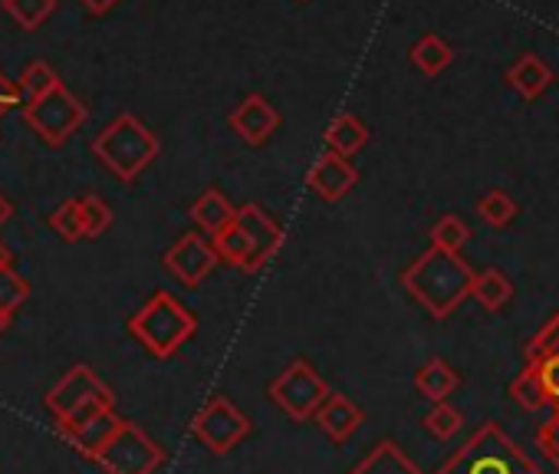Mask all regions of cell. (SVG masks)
Instances as JSON below:
<instances>
[{
  "label": "cell",
  "instance_id": "27",
  "mask_svg": "<svg viewBox=\"0 0 559 474\" xmlns=\"http://www.w3.org/2000/svg\"><path fill=\"white\" fill-rule=\"evenodd\" d=\"M50 227L57 230V237H63L67 245L83 241V224H80V198H70L63 204H57L50 211Z\"/></svg>",
  "mask_w": 559,
  "mask_h": 474
},
{
  "label": "cell",
  "instance_id": "30",
  "mask_svg": "<svg viewBox=\"0 0 559 474\" xmlns=\"http://www.w3.org/2000/svg\"><path fill=\"white\" fill-rule=\"evenodd\" d=\"M461 425H464L461 412H457L454 405H448V402H435V408L425 415V428H428L438 441L454 438V435L461 431Z\"/></svg>",
  "mask_w": 559,
  "mask_h": 474
},
{
  "label": "cell",
  "instance_id": "28",
  "mask_svg": "<svg viewBox=\"0 0 559 474\" xmlns=\"http://www.w3.org/2000/svg\"><path fill=\"white\" fill-rule=\"evenodd\" d=\"M477 214L484 217V224L490 227H507L516 217V201L507 191H487L477 201Z\"/></svg>",
  "mask_w": 559,
  "mask_h": 474
},
{
  "label": "cell",
  "instance_id": "21",
  "mask_svg": "<svg viewBox=\"0 0 559 474\" xmlns=\"http://www.w3.org/2000/svg\"><path fill=\"white\" fill-rule=\"evenodd\" d=\"M471 297H474L484 310L497 313V310H503V307L510 304V297H513V284L507 281V274H503V271L490 268V271L474 274Z\"/></svg>",
  "mask_w": 559,
  "mask_h": 474
},
{
  "label": "cell",
  "instance_id": "34",
  "mask_svg": "<svg viewBox=\"0 0 559 474\" xmlns=\"http://www.w3.org/2000/svg\"><path fill=\"white\" fill-rule=\"evenodd\" d=\"M14 106H21V93H17V83L4 76L0 70V119H4Z\"/></svg>",
  "mask_w": 559,
  "mask_h": 474
},
{
  "label": "cell",
  "instance_id": "6",
  "mask_svg": "<svg viewBox=\"0 0 559 474\" xmlns=\"http://www.w3.org/2000/svg\"><path fill=\"white\" fill-rule=\"evenodd\" d=\"M86 106L83 99H76L67 86H57L53 93H47L44 99L24 106V122L47 142V145H67L86 122Z\"/></svg>",
  "mask_w": 559,
  "mask_h": 474
},
{
  "label": "cell",
  "instance_id": "22",
  "mask_svg": "<svg viewBox=\"0 0 559 474\" xmlns=\"http://www.w3.org/2000/svg\"><path fill=\"white\" fill-rule=\"evenodd\" d=\"M454 60V50L444 37L438 34H425L415 47H412V63L425 73V76H438L441 70H448Z\"/></svg>",
  "mask_w": 559,
  "mask_h": 474
},
{
  "label": "cell",
  "instance_id": "16",
  "mask_svg": "<svg viewBox=\"0 0 559 474\" xmlns=\"http://www.w3.org/2000/svg\"><path fill=\"white\" fill-rule=\"evenodd\" d=\"M366 142H369V126L353 112H340L326 126V145H330V152H336L343 158H353L359 149H366Z\"/></svg>",
  "mask_w": 559,
  "mask_h": 474
},
{
  "label": "cell",
  "instance_id": "8",
  "mask_svg": "<svg viewBox=\"0 0 559 474\" xmlns=\"http://www.w3.org/2000/svg\"><path fill=\"white\" fill-rule=\"evenodd\" d=\"M191 431L214 451V454H227L234 451L247 435H250V418L224 395H214L204 402V408L194 415Z\"/></svg>",
  "mask_w": 559,
  "mask_h": 474
},
{
  "label": "cell",
  "instance_id": "18",
  "mask_svg": "<svg viewBox=\"0 0 559 474\" xmlns=\"http://www.w3.org/2000/svg\"><path fill=\"white\" fill-rule=\"evenodd\" d=\"M457 386H461V376H457V372L451 369V363L441 359V356L428 359V363L415 372V389H418L425 399H431V402H444Z\"/></svg>",
  "mask_w": 559,
  "mask_h": 474
},
{
  "label": "cell",
  "instance_id": "36",
  "mask_svg": "<svg viewBox=\"0 0 559 474\" xmlns=\"http://www.w3.org/2000/svg\"><path fill=\"white\" fill-rule=\"evenodd\" d=\"M11 214H14V204L4 198V194H0V224H4V221H11Z\"/></svg>",
  "mask_w": 559,
  "mask_h": 474
},
{
  "label": "cell",
  "instance_id": "19",
  "mask_svg": "<svg viewBox=\"0 0 559 474\" xmlns=\"http://www.w3.org/2000/svg\"><path fill=\"white\" fill-rule=\"evenodd\" d=\"M507 80H510V86H513L523 99H536V96L546 93L552 73H549V67H546L536 54H526V57H520V60L510 67Z\"/></svg>",
  "mask_w": 559,
  "mask_h": 474
},
{
  "label": "cell",
  "instance_id": "20",
  "mask_svg": "<svg viewBox=\"0 0 559 474\" xmlns=\"http://www.w3.org/2000/svg\"><path fill=\"white\" fill-rule=\"evenodd\" d=\"M14 83H17V93H21V106H31L37 99H44L47 93H53L57 86H63V80L57 76V70L50 63H44V60L27 63Z\"/></svg>",
  "mask_w": 559,
  "mask_h": 474
},
{
  "label": "cell",
  "instance_id": "2",
  "mask_svg": "<svg viewBox=\"0 0 559 474\" xmlns=\"http://www.w3.org/2000/svg\"><path fill=\"white\" fill-rule=\"evenodd\" d=\"M438 474H543L539 464L497 425L484 422L464 448H457Z\"/></svg>",
  "mask_w": 559,
  "mask_h": 474
},
{
  "label": "cell",
  "instance_id": "10",
  "mask_svg": "<svg viewBox=\"0 0 559 474\" xmlns=\"http://www.w3.org/2000/svg\"><path fill=\"white\" fill-rule=\"evenodd\" d=\"M119 422H122V418L116 415L112 405H106V402H90V405H83L80 412H73L70 418L57 422V431H60L76 451L96 458V451L112 438V431L119 428Z\"/></svg>",
  "mask_w": 559,
  "mask_h": 474
},
{
  "label": "cell",
  "instance_id": "9",
  "mask_svg": "<svg viewBox=\"0 0 559 474\" xmlns=\"http://www.w3.org/2000/svg\"><path fill=\"white\" fill-rule=\"evenodd\" d=\"M90 402H106V405H116L109 386L90 369V366H73L50 392H47V408L57 422L70 418L73 412H80L83 405Z\"/></svg>",
  "mask_w": 559,
  "mask_h": 474
},
{
  "label": "cell",
  "instance_id": "25",
  "mask_svg": "<svg viewBox=\"0 0 559 474\" xmlns=\"http://www.w3.org/2000/svg\"><path fill=\"white\" fill-rule=\"evenodd\" d=\"M80 224H83V241H96L112 227V208L99 194L80 198Z\"/></svg>",
  "mask_w": 559,
  "mask_h": 474
},
{
  "label": "cell",
  "instance_id": "15",
  "mask_svg": "<svg viewBox=\"0 0 559 474\" xmlns=\"http://www.w3.org/2000/svg\"><path fill=\"white\" fill-rule=\"evenodd\" d=\"M317 422H320V428H323L336 445H343V441H349V438L362 428L366 412H362L349 395H343V392H330V395H326V402L317 408Z\"/></svg>",
  "mask_w": 559,
  "mask_h": 474
},
{
  "label": "cell",
  "instance_id": "33",
  "mask_svg": "<svg viewBox=\"0 0 559 474\" xmlns=\"http://www.w3.org/2000/svg\"><path fill=\"white\" fill-rule=\"evenodd\" d=\"M536 445H539L543 454L559 467V412H552V415L543 422V428L536 431Z\"/></svg>",
  "mask_w": 559,
  "mask_h": 474
},
{
  "label": "cell",
  "instance_id": "29",
  "mask_svg": "<svg viewBox=\"0 0 559 474\" xmlns=\"http://www.w3.org/2000/svg\"><path fill=\"white\" fill-rule=\"evenodd\" d=\"M27 297H31V284L14 268L0 271V313H14L17 307L27 304Z\"/></svg>",
  "mask_w": 559,
  "mask_h": 474
},
{
  "label": "cell",
  "instance_id": "12",
  "mask_svg": "<svg viewBox=\"0 0 559 474\" xmlns=\"http://www.w3.org/2000/svg\"><path fill=\"white\" fill-rule=\"evenodd\" d=\"M234 221L247 230L250 237V264L247 274L260 271L280 248H284V227H280L260 204H240Z\"/></svg>",
  "mask_w": 559,
  "mask_h": 474
},
{
  "label": "cell",
  "instance_id": "24",
  "mask_svg": "<svg viewBox=\"0 0 559 474\" xmlns=\"http://www.w3.org/2000/svg\"><path fill=\"white\" fill-rule=\"evenodd\" d=\"M510 399H513L516 405H523L526 412H543V408H549L536 366H530V363H526V369L510 382Z\"/></svg>",
  "mask_w": 559,
  "mask_h": 474
},
{
  "label": "cell",
  "instance_id": "37",
  "mask_svg": "<svg viewBox=\"0 0 559 474\" xmlns=\"http://www.w3.org/2000/svg\"><path fill=\"white\" fill-rule=\"evenodd\" d=\"M4 268H11V248L0 241V271H4Z\"/></svg>",
  "mask_w": 559,
  "mask_h": 474
},
{
  "label": "cell",
  "instance_id": "32",
  "mask_svg": "<svg viewBox=\"0 0 559 474\" xmlns=\"http://www.w3.org/2000/svg\"><path fill=\"white\" fill-rule=\"evenodd\" d=\"M536 372H539V382H543V392H546L549 408L559 412V356L536 363Z\"/></svg>",
  "mask_w": 559,
  "mask_h": 474
},
{
  "label": "cell",
  "instance_id": "4",
  "mask_svg": "<svg viewBox=\"0 0 559 474\" xmlns=\"http://www.w3.org/2000/svg\"><path fill=\"white\" fill-rule=\"evenodd\" d=\"M129 333L158 359L175 356L194 333H198V317L175 300L168 291L152 294L129 320Z\"/></svg>",
  "mask_w": 559,
  "mask_h": 474
},
{
  "label": "cell",
  "instance_id": "5",
  "mask_svg": "<svg viewBox=\"0 0 559 474\" xmlns=\"http://www.w3.org/2000/svg\"><path fill=\"white\" fill-rule=\"evenodd\" d=\"M106 474H155L162 464V448L148 438L145 428L122 418L112 438L93 458Z\"/></svg>",
  "mask_w": 559,
  "mask_h": 474
},
{
  "label": "cell",
  "instance_id": "35",
  "mask_svg": "<svg viewBox=\"0 0 559 474\" xmlns=\"http://www.w3.org/2000/svg\"><path fill=\"white\" fill-rule=\"evenodd\" d=\"M80 4L90 11V14H96V17H103V14H109L116 4H119V0H80Z\"/></svg>",
  "mask_w": 559,
  "mask_h": 474
},
{
  "label": "cell",
  "instance_id": "23",
  "mask_svg": "<svg viewBox=\"0 0 559 474\" xmlns=\"http://www.w3.org/2000/svg\"><path fill=\"white\" fill-rule=\"evenodd\" d=\"M0 8L17 21V27L37 31L57 14V0H0Z\"/></svg>",
  "mask_w": 559,
  "mask_h": 474
},
{
  "label": "cell",
  "instance_id": "11",
  "mask_svg": "<svg viewBox=\"0 0 559 474\" xmlns=\"http://www.w3.org/2000/svg\"><path fill=\"white\" fill-rule=\"evenodd\" d=\"M165 268L188 287H198L217 264V254H214V245L211 237L198 234V230H188L181 234L178 241L165 251Z\"/></svg>",
  "mask_w": 559,
  "mask_h": 474
},
{
  "label": "cell",
  "instance_id": "26",
  "mask_svg": "<svg viewBox=\"0 0 559 474\" xmlns=\"http://www.w3.org/2000/svg\"><path fill=\"white\" fill-rule=\"evenodd\" d=\"M467 237H471V227L457 214H444L431 227V248L448 251V254H461V248L467 245Z\"/></svg>",
  "mask_w": 559,
  "mask_h": 474
},
{
  "label": "cell",
  "instance_id": "7",
  "mask_svg": "<svg viewBox=\"0 0 559 474\" xmlns=\"http://www.w3.org/2000/svg\"><path fill=\"white\" fill-rule=\"evenodd\" d=\"M333 389L326 386V379L307 363V359H294L284 372H280L270 382V395L273 402L284 408L294 422H307L317 415V408L326 402Z\"/></svg>",
  "mask_w": 559,
  "mask_h": 474
},
{
  "label": "cell",
  "instance_id": "17",
  "mask_svg": "<svg viewBox=\"0 0 559 474\" xmlns=\"http://www.w3.org/2000/svg\"><path fill=\"white\" fill-rule=\"evenodd\" d=\"M234 214H237V208L227 201V194L224 191H217V188H207V191H201L198 194V201L191 204V217H194V224L204 230V234H217V230H224L230 221H234Z\"/></svg>",
  "mask_w": 559,
  "mask_h": 474
},
{
  "label": "cell",
  "instance_id": "38",
  "mask_svg": "<svg viewBox=\"0 0 559 474\" xmlns=\"http://www.w3.org/2000/svg\"><path fill=\"white\" fill-rule=\"evenodd\" d=\"M11 327V313H0V333H4Z\"/></svg>",
  "mask_w": 559,
  "mask_h": 474
},
{
  "label": "cell",
  "instance_id": "3",
  "mask_svg": "<svg viewBox=\"0 0 559 474\" xmlns=\"http://www.w3.org/2000/svg\"><path fill=\"white\" fill-rule=\"evenodd\" d=\"M162 152L158 135L132 112L116 116L96 139H93V155L126 185H132Z\"/></svg>",
  "mask_w": 559,
  "mask_h": 474
},
{
  "label": "cell",
  "instance_id": "31",
  "mask_svg": "<svg viewBox=\"0 0 559 474\" xmlns=\"http://www.w3.org/2000/svg\"><path fill=\"white\" fill-rule=\"evenodd\" d=\"M552 356H559V313L526 343V363L530 366H536L543 359H552Z\"/></svg>",
  "mask_w": 559,
  "mask_h": 474
},
{
  "label": "cell",
  "instance_id": "13",
  "mask_svg": "<svg viewBox=\"0 0 559 474\" xmlns=\"http://www.w3.org/2000/svg\"><path fill=\"white\" fill-rule=\"evenodd\" d=\"M230 129L247 142V145H263L276 129H280V112H276V106L266 99V96H260V93H250V96H243L237 106H234V112H230Z\"/></svg>",
  "mask_w": 559,
  "mask_h": 474
},
{
  "label": "cell",
  "instance_id": "14",
  "mask_svg": "<svg viewBox=\"0 0 559 474\" xmlns=\"http://www.w3.org/2000/svg\"><path fill=\"white\" fill-rule=\"evenodd\" d=\"M356 181H359L356 165H353L349 158L336 155V152H323V155L310 165V171H307L310 191L320 194L323 201H340V198H346V194L356 188Z\"/></svg>",
  "mask_w": 559,
  "mask_h": 474
},
{
  "label": "cell",
  "instance_id": "1",
  "mask_svg": "<svg viewBox=\"0 0 559 474\" xmlns=\"http://www.w3.org/2000/svg\"><path fill=\"white\" fill-rule=\"evenodd\" d=\"M402 284L435 320H448L471 297L474 271L457 254L431 248L402 274Z\"/></svg>",
  "mask_w": 559,
  "mask_h": 474
}]
</instances>
